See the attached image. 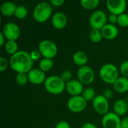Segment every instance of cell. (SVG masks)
Returning <instances> with one entry per match:
<instances>
[{
	"label": "cell",
	"instance_id": "cell-12",
	"mask_svg": "<svg viewBox=\"0 0 128 128\" xmlns=\"http://www.w3.org/2000/svg\"><path fill=\"white\" fill-rule=\"evenodd\" d=\"M122 119L115 112H108L102 118L104 128H121Z\"/></svg>",
	"mask_w": 128,
	"mask_h": 128
},
{
	"label": "cell",
	"instance_id": "cell-3",
	"mask_svg": "<svg viewBox=\"0 0 128 128\" xmlns=\"http://www.w3.org/2000/svg\"><path fill=\"white\" fill-rule=\"evenodd\" d=\"M44 88L46 92L52 94H59L66 88V83L61 76L52 75L48 76L44 82Z\"/></svg>",
	"mask_w": 128,
	"mask_h": 128
},
{
	"label": "cell",
	"instance_id": "cell-34",
	"mask_svg": "<svg viewBox=\"0 0 128 128\" xmlns=\"http://www.w3.org/2000/svg\"><path fill=\"white\" fill-rule=\"evenodd\" d=\"M108 20L110 22V24H116V23H118V16L116 15V14H110V16H108Z\"/></svg>",
	"mask_w": 128,
	"mask_h": 128
},
{
	"label": "cell",
	"instance_id": "cell-23",
	"mask_svg": "<svg viewBox=\"0 0 128 128\" xmlns=\"http://www.w3.org/2000/svg\"><path fill=\"white\" fill-rule=\"evenodd\" d=\"M100 4L99 0H81V6L86 10H93L95 9Z\"/></svg>",
	"mask_w": 128,
	"mask_h": 128
},
{
	"label": "cell",
	"instance_id": "cell-14",
	"mask_svg": "<svg viewBox=\"0 0 128 128\" xmlns=\"http://www.w3.org/2000/svg\"><path fill=\"white\" fill-rule=\"evenodd\" d=\"M66 91L72 97L80 96L83 92V85L78 80H72L66 83Z\"/></svg>",
	"mask_w": 128,
	"mask_h": 128
},
{
	"label": "cell",
	"instance_id": "cell-17",
	"mask_svg": "<svg viewBox=\"0 0 128 128\" xmlns=\"http://www.w3.org/2000/svg\"><path fill=\"white\" fill-rule=\"evenodd\" d=\"M114 112L118 116H124L128 112V104L126 100L119 99L116 100L113 106Z\"/></svg>",
	"mask_w": 128,
	"mask_h": 128
},
{
	"label": "cell",
	"instance_id": "cell-5",
	"mask_svg": "<svg viewBox=\"0 0 128 128\" xmlns=\"http://www.w3.org/2000/svg\"><path fill=\"white\" fill-rule=\"evenodd\" d=\"M107 14L101 10L94 11L89 17V25L92 29L101 30L107 24Z\"/></svg>",
	"mask_w": 128,
	"mask_h": 128
},
{
	"label": "cell",
	"instance_id": "cell-22",
	"mask_svg": "<svg viewBox=\"0 0 128 128\" xmlns=\"http://www.w3.org/2000/svg\"><path fill=\"white\" fill-rule=\"evenodd\" d=\"M4 50L7 53L13 56L18 52V44L14 40H8L4 44Z\"/></svg>",
	"mask_w": 128,
	"mask_h": 128
},
{
	"label": "cell",
	"instance_id": "cell-20",
	"mask_svg": "<svg viewBox=\"0 0 128 128\" xmlns=\"http://www.w3.org/2000/svg\"><path fill=\"white\" fill-rule=\"evenodd\" d=\"M88 60V57L87 54L83 51H76L73 56L74 62L80 67L86 65Z\"/></svg>",
	"mask_w": 128,
	"mask_h": 128
},
{
	"label": "cell",
	"instance_id": "cell-16",
	"mask_svg": "<svg viewBox=\"0 0 128 128\" xmlns=\"http://www.w3.org/2000/svg\"><path fill=\"white\" fill-rule=\"evenodd\" d=\"M101 33L103 38L106 40H112L115 39L118 34V28L112 24H106L101 30Z\"/></svg>",
	"mask_w": 128,
	"mask_h": 128
},
{
	"label": "cell",
	"instance_id": "cell-32",
	"mask_svg": "<svg viewBox=\"0 0 128 128\" xmlns=\"http://www.w3.org/2000/svg\"><path fill=\"white\" fill-rule=\"evenodd\" d=\"M30 56L32 59L33 60V62L34 61H38L40 58V57L42 56L41 53L40 52L39 50H33L30 52Z\"/></svg>",
	"mask_w": 128,
	"mask_h": 128
},
{
	"label": "cell",
	"instance_id": "cell-19",
	"mask_svg": "<svg viewBox=\"0 0 128 128\" xmlns=\"http://www.w3.org/2000/svg\"><path fill=\"white\" fill-rule=\"evenodd\" d=\"M17 6L14 2H5L1 5V12L5 16H10L14 15Z\"/></svg>",
	"mask_w": 128,
	"mask_h": 128
},
{
	"label": "cell",
	"instance_id": "cell-9",
	"mask_svg": "<svg viewBox=\"0 0 128 128\" xmlns=\"http://www.w3.org/2000/svg\"><path fill=\"white\" fill-rule=\"evenodd\" d=\"M86 106L87 101L80 95L71 97L68 101V107L72 112H81L86 108Z\"/></svg>",
	"mask_w": 128,
	"mask_h": 128
},
{
	"label": "cell",
	"instance_id": "cell-35",
	"mask_svg": "<svg viewBox=\"0 0 128 128\" xmlns=\"http://www.w3.org/2000/svg\"><path fill=\"white\" fill-rule=\"evenodd\" d=\"M64 2H65L64 0H51V1L50 2V4L52 6L59 7V6H62Z\"/></svg>",
	"mask_w": 128,
	"mask_h": 128
},
{
	"label": "cell",
	"instance_id": "cell-4",
	"mask_svg": "<svg viewBox=\"0 0 128 128\" xmlns=\"http://www.w3.org/2000/svg\"><path fill=\"white\" fill-rule=\"evenodd\" d=\"M118 70L117 67L112 63H106L104 64L99 71V76L102 81L107 84H114L118 76Z\"/></svg>",
	"mask_w": 128,
	"mask_h": 128
},
{
	"label": "cell",
	"instance_id": "cell-6",
	"mask_svg": "<svg viewBox=\"0 0 128 128\" xmlns=\"http://www.w3.org/2000/svg\"><path fill=\"white\" fill-rule=\"evenodd\" d=\"M38 50L44 58L52 59L58 52L56 44L50 40H43L38 44Z\"/></svg>",
	"mask_w": 128,
	"mask_h": 128
},
{
	"label": "cell",
	"instance_id": "cell-40",
	"mask_svg": "<svg viewBox=\"0 0 128 128\" xmlns=\"http://www.w3.org/2000/svg\"><path fill=\"white\" fill-rule=\"evenodd\" d=\"M126 100H127V102H128V96L127 97V99H126Z\"/></svg>",
	"mask_w": 128,
	"mask_h": 128
},
{
	"label": "cell",
	"instance_id": "cell-18",
	"mask_svg": "<svg viewBox=\"0 0 128 128\" xmlns=\"http://www.w3.org/2000/svg\"><path fill=\"white\" fill-rule=\"evenodd\" d=\"M114 90L118 93H125L128 92V78L121 76L113 84Z\"/></svg>",
	"mask_w": 128,
	"mask_h": 128
},
{
	"label": "cell",
	"instance_id": "cell-10",
	"mask_svg": "<svg viewBox=\"0 0 128 128\" xmlns=\"http://www.w3.org/2000/svg\"><path fill=\"white\" fill-rule=\"evenodd\" d=\"M92 105L94 111L98 114L101 116H105L106 113H108L110 105H109L108 100L104 95L101 94L97 95L92 102Z\"/></svg>",
	"mask_w": 128,
	"mask_h": 128
},
{
	"label": "cell",
	"instance_id": "cell-29",
	"mask_svg": "<svg viewBox=\"0 0 128 128\" xmlns=\"http://www.w3.org/2000/svg\"><path fill=\"white\" fill-rule=\"evenodd\" d=\"M61 78L62 79V80L67 83L68 82H70V80H72V74L70 70H64L62 71V74H61Z\"/></svg>",
	"mask_w": 128,
	"mask_h": 128
},
{
	"label": "cell",
	"instance_id": "cell-11",
	"mask_svg": "<svg viewBox=\"0 0 128 128\" xmlns=\"http://www.w3.org/2000/svg\"><path fill=\"white\" fill-rule=\"evenodd\" d=\"M106 4L110 14L117 16L124 14L127 8V2L125 0H107Z\"/></svg>",
	"mask_w": 128,
	"mask_h": 128
},
{
	"label": "cell",
	"instance_id": "cell-30",
	"mask_svg": "<svg viewBox=\"0 0 128 128\" xmlns=\"http://www.w3.org/2000/svg\"><path fill=\"white\" fill-rule=\"evenodd\" d=\"M120 72L124 77H128V61L123 62L120 65Z\"/></svg>",
	"mask_w": 128,
	"mask_h": 128
},
{
	"label": "cell",
	"instance_id": "cell-26",
	"mask_svg": "<svg viewBox=\"0 0 128 128\" xmlns=\"http://www.w3.org/2000/svg\"><path fill=\"white\" fill-rule=\"evenodd\" d=\"M27 14H28L27 8L23 5H19V6H17V8L16 9L14 16L20 20H22L26 17Z\"/></svg>",
	"mask_w": 128,
	"mask_h": 128
},
{
	"label": "cell",
	"instance_id": "cell-13",
	"mask_svg": "<svg viewBox=\"0 0 128 128\" xmlns=\"http://www.w3.org/2000/svg\"><path fill=\"white\" fill-rule=\"evenodd\" d=\"M28 81L34 85H40L45 82L46 77L45 72L41 70L40 68L32 69L28 74Z\"/></svg>",
	"mask_w": 128,
	"mask_h": 128
},
{
	"label": "cell",
	"instance_id": "cell-33",
	"mask_svg": "<svg viewBox=\"0 0 128 128\" xmlns=\"http://www.w3.org/2000/svg\"><path fill=\"white\" fill-rule=\"evenodd\" d=\"M55 128H70L69 123H68L65 121H61L58 122L56 125Z\"/></svg>",
	"mask_w": 128,
	"mask_h": 128
},
{
	"label": "cell",
	"instance_id": "cell-25",
	"mask_svg": "<svg viewBox=\"0 0 128 128\" xmlns=\"http://www.w3.org/2000/svg\"><path fill=\"white\" fill-rule=\"evenodd\" d=\"M89 38L93 43H99L103 38V35L100 30L92 29L89 34Z\"/></svg>",
	"mask_w": 128,
	"mask_h": 128
},
{
	"label": "cell",
	"instance_id": "cell-2",
	"mask_svg": "<svg viewBox=\"0 0 128 128\" xmlns=\"http://www.w3.org/2000/svg\"><path fill=\"white\" fill-rule=\"evenodd\" d=\"M52 14V6L50 2H39L33 10V18L38 22H44L47 21Z\"/></svg>",
	"mask_w": 128,
	"mask_h": 128
},
{
	"label": "cell",
	"instance_id": "cell-15",
	"mask_svg": "<svg viewBox=\"0 0 128 128\" xmlns=\"http://www.w3.org/2000/svg\"><path fill=\"white\" fill-rule=\"evenodd\" d=\"M51 22L52 26L56 29L64 28L68 23V18L63 12H56L52 16Z\"/></svg>",
	"mask_w": 128,
	"mask_h": 128
},
{
	"label": "cell",
	"instance_id": "cell-28",
	"mask_svg": "<svg viewBox=\"0 0 128 128\" xmlns=\"http://www.w3.org/2000/svg\"><path fill=\"white\" fill-rule=\"evenodd\" d=\"M118 24L122 27H128V14H122L118 16Z\"/></svg>",
	"mask_w": 128,
	"mask_h": 128
},
{
	"label": "cell",
	"instance_id": "cell-21",
	"mask_svg": "<svg viewBox=\"0 0 128 128\" xmlns=\"http://www.w3.org/2000/svg\"><path fill=\"white\" fill-rule=\"evenodd\" d=\"M54 65V62L50 58H43L39 62V68L44 72H47L50 70Z\"/></svg>",
	"mask_w": 128,
	"mask_h": 128
},
{
	"label": "cell",
	"instance_id": "cell-8",
	"mask_svg": "<svg viewBox=\"0 0 128 128\" xmlns=\"http://www.w3.org/2000/svg\"><path fill=\"white\" fill-rule=\"evenodd\" d=\"M2 32L8 40L16 41L20 35V27L14 22H7L3 26Z\"/></svg>",
	"mask_w": 128,
	"mask_h": 128
},
{
	"label": "cell",
	"instance_id": "cell-36",
	"mask_svg": "<svg viewBox=\"0 0 128 128\" xmlns=\"http://www.w3.org/2000/svg\"><path fill=\"white\" fill-rule=\"evenodd\" d=\"M112 94H113V92H112L111 89H110V88L105 89L104 92V94H103V95H104L107 100H108V99H110V98L112 97Z\"/></svg>",
	"mask_w": 128,
	"mask_h": 128
},
{
	"label": "cell",
	"instance_id": "cell-27",
	"mask_svg": "<svg viewBox=\"0 0 128 128\" xmlns=\"http://www.w3.org/2000/svg\"><path fill=\"white\" fill-rule=\"evenodd\" d=\"M28 81V74L26 73H17L16 75V82L20 86H25Z\"/></svg>",
	"mask_w": 128,
	"mask_h": 128
},
{
	"label": "cell",
	"instance_id": "cell-37",
	"mask_svg": "<svg viewBox=\"0 0 128 128\" xmlns=\"http://www.w3.org/2000/svg\"><path fill=\"white\" fill-rule=\"evenodd\" d=\"M121 128H128V116L122 119Z\"/></svg>",
	"mask_w": 128,
	"mask_h": 128
},
{
	"label": "cell",
	"instance_id": "cell-7",
	"mask_svg": "<svg viewBox=\"0 0 128 128\" xmlns=\"http://www.w3.org/2000/svg\"><path fill=\"white\" fill-rule=\"evenodd\" d=\"M77 78L78 80L82 85H89L92 84L95 78L94 71L92 68L88 65L80 67L77 70Z\"/></svg>",
	"mask_w": 128,
	"mask_h": 128
},
{
	"label": "cell",
	"instance_id": "cell-24",
	"mask_svg": "<svg viewBox=\"0 0 128 128\" xmlns=\"http://www.w3.org/2000/svg\"><path fill=\"white\" fill-rule=\"evenodd\" d=\"M82 96L86 101H90V100H94V99L96 98V92L93 88H87L84 89Z\"/></svg>",
	"mask_w": 128,
	"mask_h": 128
},
{
	"label": "cell",
	"instance_id": "cell-31",
	"mask_svg": "<svg viewBox=\"0 0 128 128\" xmlns=\"http://www.w3.org/2000/svg\"><path fill=\"white\" fill-rule=\"evenodd\" d=\"M10 66L9 62L4 57H0V71L4 72L8 67Z\"/></svg>",
	"mask_w": 128,
	"mask_h": 128
},
{
	"label": "cell",
	"instance_id": "cell-38",
	"mask_svg": "<svg viewBox=\"0 0 128 128\" xmlns=\"http://www.w3.org/2000/svg\"><path fill=\"white\" fill-rule=\"evenodd\" d=\"M97 128L94 124L90 123V122H88V123L84 124L82 126V128Z\"/></svg>",
	"mask_w": 128,
	"mask_h": 128
},
{
	"label": "cell",
	"instance_id": "cell-39",
	"mask_svg": "<svg viewBox=\"0 0 128 128\" xmlns=\"http://www.w3.org/2000/svg\"><path fill=\"white\" fill-rule=\"evenodd\" d=\"M4 39H6L5 37L4 36V34H2V32H1L0 33V46H2L4 44H5L6 42H4Z\"/></svg>",
	"mask_w": 128,
	"mask_h": 128
},
{
	"label": "cell",
	"instance_id": "cell-1",
	"mask_svg": "<svg viewBox=\"0 0 128 128\" xmlns=\"http://www.w3.org/2000/svg\"><path fill=\"white\" fill-rule=\"evenodd\" d=\"M33 63L30 53L23 50H20L11 56L9 60L10 68L17 73L28 74L32 69Z\"/></svg>",
	"mask_w": 128,
	"mask_h": 128
}]
</instances>
